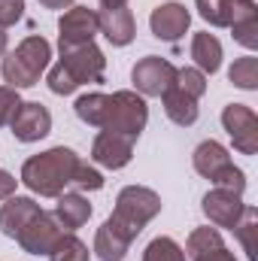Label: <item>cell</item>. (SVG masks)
Here are the masks:
<instances>
[{
    "mask_svg": "<svg viewBox=\"0 0 258 261\" xmlns=\"http://www.w3.org/2000/svg\"><path fill=\"white\" fill-rule=\"evenodd\" d=\"M79 164H82V158L73 149L52 146L40 155H31L21 164V179L18 182H24L40 197H58L61 192H67V186H73Z\"/></svg>",
    "mask_w": 258,
    "mask_h": 261,
    "instance_id": "cell-1",
    "label": "cell"
},
{
    "mask_svg": "<svg viewBox=\"0 0 258 261\" xmlns=\"http://www.w3.org/2000/svg\"><path fill=\"white\" fill-rule=\"evenodd\" d=\"M61 49V61L49 70L46 82L52 94H73L79 85L88 82H104V70L107 58L94 43H82V46H58Z\"/></svg>",
    "mask_w": 258,
    "mask_h": 261,
    "instance_id": "cell-2",
    "label": "cell"
},
{
    "mask_svg": "<svg viewBox=\"0 0 258 261\" xmlns=\"http://www.w3.org/2000/svg\"><path fill=\"white\" fill-rule=\"evenodd\" d=\"M49 61H52V43L40 34H31L9 55H3V64H0L3 82L15 91L34 88L40 82V76L49 70Z\"/></svg>",
    "mask_w": 258,
    "mask_h": 261,
    "instance_id": "cell-3",
    "label": "cell"
},
{
    "mask_svg": "<svg viewBox=\"0 0 258 261\" xmlns=\"http://www.w3.org/2000/svg\"><path fill=\"white\" fill-rule=\"evenodd\" d=\"M161 213V197L158 192L146 189V186H125L116 197V210L110 216V222L116 228H122L131 240L140 237V231Z\"/></svg>",
    "mask_w": 258,
    "mask_h": 261,
    "instance_id": "cell-4",
    "label": "cell"
},
{
    "mask_svg": "<svg viewBox=\"0 0 258 261\" xmlns=\"http://www.w3.org/2000/svg\"><path fill=\"white\" fill-rule=\"evenodd\" d=\"M146 122H149L146 97L137 91H116V94H110L107 119H104L100 130H113V134H122L128 140H137L146 128Z\"/></svg>",
    "mask_w": 258,
    "mask_h": 261,
    "instance_id": "cell-5",
    "label": "cell"
},
{
    "mask_svg": "<svg viewBox=\"0 0 258 261\" xmlns=\"http://www.w3.org/2000/svg\"><path fill=\"white\" fill-rule=\"evenodd\" d=\"M131 82L143 97H161L167 88L176 85V67L170 64L167 58L158 55H146L140 58L134 70H131Z\"/></svg>",
    "mask_w": 258,
    "mask_h": 261,
    "instance_id": "cell-6",
    "label": "cell"
},
{
    "mask_svg": "<svg viewBox=\"0 0 258 261\" xmlns=\"http://www.w3.org/2000/svg\"><path fill=\"white\" fill-rule=\"evenodd\" d=\"M222 128L228 130V137L240 155H255L258 152V116L252 107L228 103L222 110Z\"/></svg>",
    "mask_w": 258,
    "mask_h": 261,
    "instance_id": "cell-7",
    "label": "cell"
},
{
    "mask_svg": "<svg viewBox=\"0 0 258 261\" xmlns=\"http://www.w3.org/2000/svg\"><path fill=\"white\" fill-rule=\"evenodd\" d=\"M61 234H64V228L58 225V219H55L52 213L40 210V213L28 222V228L15 237V243H18L21 252H28V255H49Z\"/></svg>",
    "mask_w": 258,
    "mask_h": 261,
    "instance_id": "cell-8",
    "label": "cell"
},
{
    "mask_svg": "<svg viewBox=\"0 0 258 261\" xmlns=\"http://www.w3.org/2000/svg\"><path fill=\"white\" fill-rule=\"evenodd\" d=\"M9 130L18 143H37L43 137H49L52 130V113L40 103V100H21L12 122H9Z\"/></svg>",
    "mask_w": 258,
    "mask_h": 261,
    "instance_id": "cell-9",
    "label": "cell"
},
{
    "mask_svg": "<svg viewBox=\"0 0 258 261\" xmlns=\"http://www.w3.org/2000/svg\"><path fill=\"white\" fill-rule=\"evenodd\" d=\"M97 34H100L97 12L88 9V6H70L64 15L58 18V46H82V43H94Z\"/></svg>",
    "mask_w": 258,
    "mask_h": 261,
    "instance_id": "cell-10",
    "label": "cell"
},
{
    "mask_svg": "<svg viewBox=\"0 0 258 261\" xmlns=\"http://www.w3.org/2000/svg\"><path fill=\"white\" fill-rule=\"evenodd\" d=\"M189 24H192V12L176 0H167L161 6H155L152 15H149L152 37H158L161 43H179L186 37Z\"/></svg>",
    "mask_w": 258,
    "mask_h": 261,
    "instance_id": "cell-11",
    "label": "cell"
},
{
    "mask_svg": "<svg viewBox=\"0 0 258 261\" xmlns=\"http://www.w3.org/2000/svg\"><path fill=\"white\" fill-rule=\"evenodd\" d=\"M194 9L213 28H234L237 21L258 15L255 0H194Z\"/></svg>",
    "mask_w": 258,
    "mask_h": 261,
    "instance_id": "cell-12",
    "label": "cell"
},
{
    "mask_svg": "<svg viewBox=\"0 0 258 261\" xmlns=\"http://www.w3.org/2000/svg\"><path fill=\"white\" fill-rule=\"evenodd\" d=\"M200 210H203V216L210 219L213 228H228V231H231V228L240 222L246 203H243V195H234V192H228V189H213V192L203 195Z\"/></svg>",
    "mask_w": 258,
    "mask_h": 261,
    "instance_id": "cell-13",
    "label": "cell"
},
{
    "mask_svg": "<svg viewBox=\"0 0 258 261\" xmlns=\"http://www.w3.org/2000/svg\"><path fill=\"white\" fill-rule=\"evenodd\" d=\"M134 158V140L113 134V130H100L91 143V161H97L107 170H122L128 167Z\"/></svg>",
    "mask_w": 258,
    "mask_h": 261,
    "instance_id": "cell-14",
    "label": "cell"
},
{
    "mask_svg": "<svg viewBox=\"0 0 258 261\" xmlns=\"http://www.w3.org/2000/svg\"><path fill=\"white\" fill-rule=\"evenodd\" d=\"M40 210H43V206H40L34 197H21V195L6 197V203L0 206V231H3L9 240H15Z\"/></svg>",
    "mask_w": 258,
    "mask_h": 261,
    "instance_id": "cell-15",
    "label": "cell"
},
{
    "mask_svg": "<svg viewBox=\"0 0 258 261\" xmlns=\"http://www.w3.org/2000/svg\"><path fill=\"white\" fill-rule=\"evenodd\" d=\"M97 24H100V34L113 46H128L131 40L137 37V21H134V12H131L128 6L97 12Z\"/></svg>",
    "mask_w": 258,
    "mask_h": 261,
    "instance_id": "cell-16",
    "label": "cell"
},
{
    "mask_svg": "<svg viewBox=\"0 0 258 261\" xmlns=\"http://www.w3.org/2000/svg\"><path fill=\"white\" fill-rule=\"evenodd\" d=\"M192 164L194 170L203 176V179H210V182H216V176L225 170V167H231L234 161H231V155H228V149L219 143V140H203L197 149H194L192 155Z\"/></svg>",
    "mask_w": 258,
    "mask_h": 261,
    "instance_id": "cell-17",
    "label": "cell"
},
{
    "mask_svg": "<svg viewBox=\"0 0 258 261\" xmlns=\"http://www.w3.org/2000/svg\"><path fill=\"white\" fill-rule=\"evenodd\" d=\"M55 200L58 203H55L52 216L58 219V225L64 231H76V228H82L91 219V203H88V197L82 192H61Z\"/></svg>",
    "mask_w": 258,
    "mask_h": 261,
    "instance_id": "cell-18",
    "label": "cell"
},
{
    "mask_svg": "<svg viewBox=\"0 0 258 261\" xmlns=\"http://www.w3.org/2000/svg\"><path fill=\"white\" fill-rule=\"evenodd\" d=\"M131 240L128 234L122 231V228H116L110 219L97 228V234H94V255L100 261H122L125 255H128L131 249Z\"/></svg>",
    "mask_w": 258,
    "mask_h": 261,
    "instance_id": "cell-19",
    "label": "cell"
},
{
    "mask_svg": "<svg viewBox=\"0 0 258 261\" xmlns=\"http://www.w3.org/2000/svg\"><path fill=\"white\" fill-rule=\"evenodd\" d=\"M161 103H164V113H167V119L173 122V125H179V128H192L194 122H197V100H194L192 94H186L183 88H167L164 94H161Z\"/></svg>",
    "mask_w": 258,
    "mask_h": 261,
    "instance_id": "cell-20",
    "label": "cell"
},
{
    "mask_svg": "<svg viewBox=\"0 0 258 261\" xmlns=\"http://www.w3.org/2000/svg\"><path fill=\"white\" fill-rule=\"evenodd\" d=\"M192 58H194V67L200 73H219L222 67V43L210 34V31H200L192 37Z\"/></svg>",
    "mask_w": 258,
    "mask_h": 261,
    "instance_id": "cell-21",
    "label": "cell"
},
{
    "mask_svg": "<svg viewBox=\"0 0 258 261\" xmlns=\"http://www.w3.org/2000/svg\"><path fill=\"white\" fill-rule=\"evenodd\" d=\"M107 103H110V94H104V91H88V94L76 97L73 110H76L79 122H85V125H91V128H104Z\"/></svg>",
    "mask_w": 258,
    "mask_h": 261,
    "instance_id": "cell-22",
    "label": "cell"
},
{
    "mask_svg": "<svg viewBox=\"0 0 258 261\" xmlns=\"http://www.w3.org/2000/svg\"><path fill=\"white\" fill-rule=\"evenodd\" d=\"M219 246H225V240H222V234H219V228H194L192 234H189V240H186V258H200V255H207V252H213V249H219Z\"/></svg>",
    "mask_w": 258,
    "mask_h": 261,
    "instance_id": "cell-23",
    "label": "cell"
},
{
    "mask_svg": "<svg viewBox=\"0 0 258 261\" xmlns=\"http://www.w3.org/2000/svg\"><path fill=\"white\" fill-rule=\"evenodd\" d=\"M49 261H91V252H88V246H85L73 231H64V234L58 237V243L52 246Z\"/></svg>",
    "mask_w": 258,
    "mask_h": 261,
    "instance_id": "cell-24",
    "label": "cell"
},
{
    "mask_svg": "<svg viewBox=\"0 0 258 261\" xmlns=\"http://www.w3.org/2000/svg\"><path fill=\"white\" fill-rule=\"evenodd\" d=\"M237 234V240L243 243V252L249 255V261H258V252H255V231H258V210L255 206H246L240 222L231 228Z\"/></svg>",
    "mask_w": 258,
    "mask_h": 261,
    "instance_id": "cell-25",
    "label": "cell"
},
{
    "mask_svg": "<svg viewBox=\"0 0 258 261\" xmlns=\"http://www.w3.org/2000/svg\"><path fill=\"white\" fill-rule=\"evenodd\" d=\"M228 79L231 85L243 88V91H255L258 88V58L246 55V58H237L231 70H228Z\"/></svg>",
    "mask_w": 258,
    "mask_h": 261,
    "instance_id": "cell-26",
    "label": "cell"
},
{
    "mask_svg": "<svg viewBox=\"0 0 258 261\" xmlns=\"http://www.w3.org/2000/svg\"><path fill=\"white\" fill-rule=\"evenodd\" d=\"M143 261H186V249L173 237H155L143 249Z\"/></svg>",
    "mask_w": 258,
    "mask_h": 261,
    "instance_id": "cell-27",
    "label": "cell"
},
{
    "mask_svg": "<svg viewBox=\"0 0 258 261\" xmlns=\"http://www.w3.org/2000/svg\"><path fill=\"white\" fill-rule=\"evenodd\" d=\"M176 88H183L186 94H192L194 100H200L207 94V73H200L197 67H183L176 70Z\"/></svg>",
    "mask_w": 258,
    "mask_h": 261,
    "instance_id": "cell-28",
    "label": "cell"
},
{
    "mask_svg": "<svg viewBox=\"0 0 258 261\" xmlns=\"http://www.w3.org/2000/svg\"><path fill=\"white\" fill-rule=\"evenodd\" d=\"M231 34H234V40L243 46V49H249V52H255L258 49V15L252 18H243V21H237L234 28H231Z\"/></svg>",
    "mask_w": 258,
    "mask_h": 261,
    "instance_id": "cell-29",
    "label": "cell"
},
{
    "mask_svg": "<svg viewBox=\"0 0 258 261\" xmlns=\"http://www.w3.org/2000/svg\"><path fill=\"white\" fill-rule=\"evenodd\" d=\"M73 186L79 189V192H97V189H104V173L97 170V167H91V164H79V170H76V179H73Z\"/></svg>",
    "mask_w": 258,
    "mask_h": 261,
    "instance_id": "cell-30",
    "label": "cell"
},
{
    "mask_svg": "<svg viewBox=\"0 0 258 261\" xmlns=\"http://www.w3.org/2000/svg\"><path fill=\"white\" fill-rule=\"evenodd\" d=\"M18 103H21L18 91H15V88H9V85H0V128L12 122V116H15Z\"/></svg>",
    "mask_w": 258,
    "mask_h": 261,
    "instance_id": "cell-31",
    "label": "cell"
},
{
    "mask_svg": "<svg viewBox=\"0 0 258 261\" xmlns=\"http://www.w3.org/2000/svg\"><path fill=\"white\" fill-rule=\"evenodd\" d=\"M24 15V0H0V28L18 24Z\"/></svg>",
    "mask_w": 258,
    "mask_h": 261,
    "instance_id": "cell-32",
    "label": "cell"
},
{
    "mask_svg": "<svg viewBox=\"0 0 258 261\" xmlns=\"http://www.w3.org/2000/svg\"><path fill=\"white\" fill-rule=\"evenodd\" d=\"M15 186H18V179H15L9 170H0V200H6V197L15 195Z\"/></svg>",
    "mask_w": 258,
    "mask_h": 261,
    "instance_id": "cell-33",
    "label": "cell"
},
{
    "mask_svg": "<svg viewBox=\"0 0 258 261\" xmlns=\"http://www.w3.org/2000/svg\"><path fill=\"white\" fill-rule=\"evenodd\" d=\"M194 261H237V258H234V252H228V246H219V249H213V252H207V255H200Z\"/></svg>",
    "mask_w": 258,
    "mask_h": 261,
    "instance_id": "cell-34",
    "label": "cell"
},
{
    "mask_svg": "<svg viewBox=\"0 0 258 261\" xmlns=\"http://www.w3.org/2000/svg\"><path fill=\"white\" fill-rule=\"evenodd\" d=\"M40 6H46V9H70L73 0H40Z\"/></svg>",
    "mask_w": 258,
    "mask_h": 261,
    "instance_id": "cell-35",
    "label": "cell"
},
{
    "mask_svg": "<svg viewBox=\"0 0 258 261\" xmlns=\"http://www.w3.org/2000/svg\"><path fill=\"white\" fill-rule=\"evenodd\" d=\"M104 9H119V6H128V0H100Z\"/></svg>",
    "mask_w": 258,
    "mask_h": 261,
    "instance_id": "cell-36",
    "label": "cell"
},
{
    "mask_svg": "<svg viewBox=\"0 0 258 261\" xmlns=\"http://www.w3.org/2000/svg\"><path fill=\"white\" fill-rule=\"evenodd\" d=\"M6 40H9V37H6V28H0V58L6 55Z\"/></svg>",
    "mask_w": 258,
    "mask_h": 261,
    "instance_id": "cell-37",
    "label": "cell"
}]
</instances>
